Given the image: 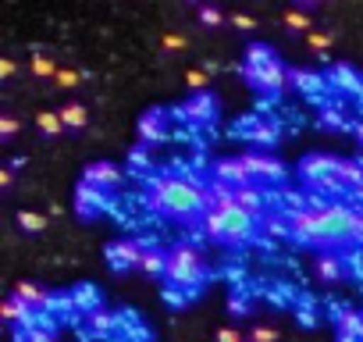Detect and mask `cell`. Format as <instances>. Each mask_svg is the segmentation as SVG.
Listing matches in <instances>:
<instances>
[{
	"label": "cell",
	"mask_w": 363,
	"mask_h": 342,
	"mask_svg": "<svg viewBox=\"0 0 363 342\" xmlns=\"http://www.w3.org/2000/svg\"><path fill=\"white\" fill-rule=\"evenodd\" d=\"M207 278V267H203V257L193 250V246H174L167 253V285L171 289H189L196 292Z\"/></svg>",
	"instance_id": "277c9868"
},
{
	"label": "cell",
	"mask_w": 363,
	"mask_h": 342,
	"mask_svg": "<svg viewBox=\"0 0 363 342\" xmlns=\"http://www.w3.org/2000/svg\"><path fill=\"white\" fill-rule=\"evenodd\" d=\"M242 164H246V171H250V179L278 182V179L285 175V167H281L274 157H267V153H242Z\"/></svg>",
	"instance_id": "30bf717a"
},
{
	"label": "cell",
	"mask_w": 363,
	"mask_h": 342,
	"mask_svg": "<svg viewBox=\"0 0 363 342\" xmlns=\"http://www.w3.org/2000/svg\"><path fill=\"white\" fill-rule=\"evenodd\" d=\"M253 214L250 211H242V207H235V211H228V214H221V211H203V218H200V225H203V232L211 236V239H225V243H242V239H250L253 236Z\"/></svg>",
	"instance_id": "5b68a950"
},
{
	"label": "cell",
	"mask_w": 363,
	"mask_h": 342,
	"mask_svg": "<svg viewBox=\"0 0 363 342\" xmlns=\"http://www.w3.org/2000/svg\"><path fill=\"white\" fill-rule=\"evenodd\" d=\"M274 338H278V331L271 324H253V331H250V342H274Z\"/></svg>",
	"instance_id": "d6a6232c"
},
{
	"label": "cell",
	"mask_w": 363,
	"mask_h": 342,
	"mask_svg": "<svg viewBox=\"0 0 363 342\" xmlns=\"http://www.w3.org/2000/svg\"><path fill=\"white\" fill-rule=\"evenodd\" d=\"M214 182H221V186H228V189H246V186H253L242 157H225V160H218V164H214Z\"/></svg>",
	"instance_id": "52a82bcc"
},
{
	"label": "cell",
	"mask_w": 363,
	"mask_h": 342,
	"mask_svg": "<svg viewBox=\"0 0 363 342\" xmlns=\"http://www.w3.org/2000/svg\"><path fill=\"white\" fill-rule=\"evenodd\" d=\"M54 82H57V89H75L79 86V72L75 68H57Z\"/></svg>",
	"instance_id": "f546056e"
},
{
	"label": "cell",
	"mask_w": 363,
	"mask_h": 342,
	"mask_svg": "<svg viewBox=\"0 0 363 342\" xmlns=\"http://www.w3.org/2000/svg\"><path fill=\"white\" fill-rule=\"evenodd\" d=\"M299 171H303V179L310 186H317V189H342L345 186L342 182V160L331 157V153H310V157H303Z\"/></svg>",
	"instance_id": "8992f818"
},
{
	"label": "cell",
	"mask_w": 363,
	"mask_h": 342,
	"mask_svg": "<svg viewBox=\"0 0 363 342\" xmlns=\"http://www.w3.org/2000/svg\"><path fill=\"white\" fill-rule=\"evenodd\" d=\"M139 136H143V143H160L164 139V111H146L143 118H139Z\"/></svg>",
	"instance_id": "5bb4252c"
},
{
	"label": "cell",
	"mask_w": 363,
	"mask_h": 342,
	"mask_svg": "<svg viewBox=\"0 0 363 342\" xmlns=\"http://www.w3.org/2000/svg\"><path fill=\"white\" fill-rule=\"evenodd\" d=\"M104 207H107V193L96 189V186H89V182H79V189H75V211H79V218H96Z\"/></svg>",
	"instance_id": "8fae6325"
},
{
	"label": "cell",
	"mask_w": 363,
	"mask_h": 342,
	"mask_svg": "<svg viewBox=\"0 0 363 342\" xmlns=\"http://www.w3.org/2000/svg\"><path fill=\"white\" fill-rule=\"evenodd\" d=\"M146 275H167V253L160 250H143V264H139Z\"/></svg>",
	"instance_id": "7402d4cb"
},
{
	"label": "cell",
	"mask_w": 363,
	"mask_h": 342,
	"mask_svg": "<svg viewBox=\"0 0 363 342\" xmlns=\"http://www.w3.org/2000/svg\"><path fill=\"white\" fill-rule=\"evenodd\" d=\"M338 342H363V338H356V335H338Z\"/></svg>",
	"instance_id": "7bdbcfd3"
},
{
	"label": "cell",
	"mask_w": 363,
	"mask_h": 342,
	"mask_svg": "<svg viewBox=\"0 0 363 342\" xmlns=\"http://www.w3.org/2000/svg\"><path fill=\"white\" fill-rule=\"evenodd\" d=\"M356 197H359V207H363V186H359V189H356Z\"/></svg>",
	"instance_id": "f6af8a7d"
},
{
	"label": "cell",
	"mask_w": 363,
	"mask_h": 342,
	"mask_svg": "<svg viewBox=\"0 0 363 342\" xmlns=\"http://www.w3.org/2000/svg\"><path fill=\"white\" fill-rule=\"evenodd\" d=\"M317 271H320V278L335 282V278H342L345 264H342V257H338V253H320V257H317Z\"/></svg>",
	"instance_id": "ffe728a7"
},
{
	"label": "cell",
	"mask_w": 363,
	"mask_h": 342,
	"mask_svg": "<svg viewBox=\"0 0 363 342\" xmlns=\"http://www.w3.org/2000/svg\"><path fill=\"white\" fill-rule=\"evenodd\" d=\"M342 182L352 186V189L363 186V164L359 160H342Z\"/></svg>",
	"instance_id": "d4e9b609"
},
{
	"label": "cell",
	"mask_w": 363,
	"mask_h": 342,
	"mask_svg": "<svg viewBox=\"0 0 363 342\" xmlns=\"http://www.w3.org/2000/svg\"><path fill=\"white\" fill-rule=\"evenodd\" d=\"M4 321H11V324H22V328L29 331V328H36V324H40V314H36V307L22 303V299L11 292V299L4 303Z\"/></svg>",
	"instance_id": "7c38bea8"
},
{
	"label": "cell",
	"mask_w": 363,
	"mask_h": 342,
	"mask_svg": "<svg viewBox=\"0 0 363 342\" xmlns=\"http://www.w3.org/2000/svg\"><path fill=\"white\" fill-rule=\"evenodd\" d=\"M356 136H359V139H363V121H359V125H356Z\"/></svg>",
	"instance_id": "ee69618b"
},
{
	"label": "cell",
	"mask_w": 363,
	"mask_h": 342,
	"mask_svg": "<svg viewBox=\"0 0 363 342\" xmlns=\"http://www.w3.org/2000/svg\"><path fill=\"white\" fill-rule=\"evenodd\" d=\"M15 296H18L22 303H29V307H47V303H50V296H47L36 282H18V285H15Z\"/></svg>",
	"instance_id": "ac0fdd59"
},
{
	"label": "cell",
	"mask_w": 363,
	"mask_h": 342,
	"mask_svg": "<svg viewBox=\"0 0 363 342\" xmlns=\"http://www.w3.org/2000/svg\"><path fill=\"white\" fill-rule=\"evenodd\" d=\"M200 22L211 26V29H218V26L225 22V11H221L218 4H200Z\"/></svg>",
	"instance_id": "83f0119b"
},
{
	"label": "cell",
	"mask_w": 363,
	"mask_h": 342,
	"mask_svg": "<svg viewBox=\"0 0 363 342\" xmlns=\"http://www.w3.org/2000/svg\"><path fill=\"white\" fill-rule=\"evenodd\" d=\"M22 342H50V335H47L43 328H29V331L22 335Z\"/></svg>",
	"instance_id": "8d00e7d4"
},
{
	"label": "cell",
	"mask_w": 363,
	"mask_h": 342,
	"mask_svg": "<svg viewBox=\"0 0 363 342\" xmlns=\"http://www.w3.org/2000/svg\"><path fill=\"white\" fill-rule=\"evenodd\" d=\"M36 125H40L43 136H61V128H65L61 111H40V114H36Z\"/></svg>",
	"instance_id": "cb8c5ba5"
},
{
	"label": "cell",
	"mask_w": 363,
	"mask_h": 342,
	"mask_svg": "<svg viewBox=\"0 0 363 342\" xmlns=\"http://www.w3.org/2000/svg\"><path fill=\"white\" fill-rule=\"evenodd\" d=\"M160 43H164V50H174V54H178V50H186V36H178V33H167Z\"/></svg>",
	"instance_id": "d590c367"
},
{
	"label": "cell",
	"mask_w": 363,
	"mask_h": 342,
	"mask_svg": "<svg viewBox=\"0 0 363 342\" xmlns=\"http://www.w3.org/2000/svg\"><path fill=\"white\" fill-rule=\"evenodd\" d=\"M107 264L111 271H128V267H139L143 264V246L135 239H118L107 246Z\"/></svg>",
	"instance_id": "ba28073f"
},
{
	"label": "cell",
	"mask_w": 363,
	"mask_h": 342,
	"mask_svg": "<svg viewBox=\"0 0 363 342\" xmlns=\"http://www.w3.org/2000/svg\"><path fill=\"white\" fill-rule=\"evenodd\" d=\"M228 22L235 26V29H242V33H250V29H257V22L246 15V11H235V15H228Z\"/></svg>",
	"instance_id": "e575fe53"
},
{
	"label": "cell",
	"mask_w": 363,
	"mask_h": 342,
	"mask_svg": "<svg viewBox=\"0 0 363 342\" xmlns=\"http://www.w3.org/2000/svg\"><path fill=\"white\" fill-rule=\"evenodd\" d=\"M61 121H65V128H86V121H89L86 104H79V100L65 104V107H61Z\"/></svg>",
	"instance_id": "e0dca14e"
},
{
	"label": "cell",
	"mask_w": 363,
	"mask_h": 342,
	"mask_svg": "<svg viewBox=\"0 0 363 342\" xmlns=\"http://www.w3.org/2000/svg\"><path fill=\"white\" fill-rule=\"evenodd\" d=\"M18 132V118L15 114H0V139H11Z\"/></svg>",
	"instance_id": "836d02e7"
},
{
	"label": "cell",
	"mask_w": 363,
	"mask_h": 342,
	"mask_svg": "<svg viewBox=\"0 0 363 342\" xmlns=\"http://www.w3.org/2000/svg\"><path fill=\"white\" fill-rule=\"evenodd\" d=\"M132 164H146V146H135L132 150Z\"/></svg>",
	"instance_id": "60d3db41"
},
{
	"label": "cell",
	"mask_w": 363,
	"mask_h": 342,
	"mask_svg": "<svg viewBox=\"0 0 363 342\" xmlns=\"http://www.w3.org/2000/svg\"><path fill=\"white\" fill-rule=\"evenodd\" d=\"M0 75H4V79L15 75V61H11V57H0Z\"/></svg>",
	"instance_id": "f35d334b"
},
{
	"label": "cell",
	"mask_w": 363,
	"mask_h": 342,
	"mask_svg": "<svg viewBox=\"0 0 363 342\" xmlns=\"http://www.w3.org/2000/svg\"><path fill=\"white\" fill-rule=\"evenodd\" d=\"M218 342H242V335H239L235 328H221V331H218Z\"/></svg>",
	"instance_id": "74e56055"
},
{
	"label": "cell",
	"mask_w": 363,
	"mask_h": 342,
	"mask_svg": "<svg viewBox=\"0 0 363 342\" xmlns=\"http://www.w3.org/2000/svg\"><path fill=\"white\" fill-rule=\"evenodd\" d=\"M242 75L250 79V86L264 89V93H274L285 86L289 72L281 68L278 54L267 47V43H250L246 47V61H242Z\"/></svg>",
	"instance_id": "3957f363"
},
{
	"label": "cell",
	"mask_w": 363,
	"mask_h": 342,
	"mask_svg": "<svg viewBox=\"0 0 363 342\" xmlns=\"http://www.w3.org/2000/svg\"><path fill=\"white\" fill-rule=\"evenodd\" d=\"M310 11H313V4H310V0H303V4L289 8V11L281 15L285 29H292V33H306V29H310Z\"/></svg>",
	"instance_id": "2e32d148"
},
{
	"label": "cell",
	"mask_w": 363,
	"mask_h": 342,
	"mask_svg": "<svg viewBox=\"0 0 363 342\" xmlns=\"http://www.w3.org/2000/svg\"><path fill=\"white\" fill-rule=\"evenodd\" d=\"M82 182L96 186V189H118L121 186V167L111 164V160H96V164H86L82 167Z\"/></svg>",
	"instance_id": "9c48e42d"
},
{
	"label": "cell",
	"mask_w": 363,
	"mask_h": 342,
	"mask_svg": "<svg viewBox=\"0 0 363 342\" xmlns=\"http://www.w3.org/2000/svg\"><path fill=\"white\" fill-rule=\"evenodd\" d=\"M289 82H292L296 89H303V93H313V89L320 86V75H313V72H306V68H292V72H289Z\"/></svg>",
	"instance_id": "603a6c76"
},
{
	"label": "cell",
	"mask_w": 363,
	"mask_h": 342,
	"mask_svg": "<svg viewBox=\"0 0 363 342\" xmlns=\"http://www.w3.org/2000/svg\"><path fill=\"white\" fill-rule=\"evenodd\" d=\"M306 43H310V50H317V54H324V50L331 47V33H320V29H310V33H306Z\"/></svg>",
	"instance_id": "f1b7e54d"
},
{
	"label": "cell",
	"mask_w": 363,
	"mask_h": 342,
	"mask_svg": "<svg viewBox=\"0 0 363 342\" xmlns=\"http://www.w3.org/2000/svg\"><path fill=\"white\" fill-rule=\"evenodd\" d=\"M335 79H338L345 89H359V79H356V72H352V68H345V65H338V68H335Z\"/></svg>",
	"instance_id": "1f68e13d"
},
{
	"label": "cell",
	"mask_w": 363,
	"mask_h": 342,
	"mask_svg": "<svg viewBox=\"0 0 363 342\" xmlns=\"http://www.w3.org/2000/svg\"><path fill=\"white\" fill-rule=\"evenodd\" d=\"M289 228L296 239L306 243H342L352 239L356 232V211L345 204H328L324 211H303V214H289Z\"/></svg>",
	"instance_id": "6da1fadb"
},
{
	"label": "cell",
	"mask_w": 363,
	"mask_h": 342,
	"mask_svg": "<svg viewBox=\"0 0 363 342\" xmlns=\"http://www.w3.org/2000/svg\"><path fill=\"white\" fill-rule=\"evenodd\" d=\"M324 125H345V121L338 118V111H324Z\"/></svg>",
	"instance_id": "ab89813d"
},
{
	"label": "cell",
	"mask_w": 363,
	"mask_h": 342,
	"mask_svg": "<svg viewBox=\"0 0 363 342\" xmlns=\"http://www.w3.org/2000/svg\"><path fill=\"white\" fill-rule=\"evenodd\" d=\"M18 225H22L26 232H33V236H36V232H43V228H47V218H43V214H36V211H18Z\"/></svg>",
	"instance_id": "484cf974"
},
{
	"label": "cell",
	"mask_w": 363,
	"mask_h": 342,
	"mask_svg": "<svg viewBox=\"0 0 363 342\" xmlns=\"http://www.w3.org/2000/svg\"><path fill=\"white\" fill-rule=\"evenodd\" d=\"M214 111H218V104H214V96L211 93H193V100L182 107V114L186 118H193V121H211L214 118Z\"/></svg>",
	"instance_id": "4fadbf2b"
},
{
	"label": "cell",
	"mask_w": 363,
	"mask_h": 342,
	"mask_svg": "<svg viewBox=\"0 0 363 342\" xmlns=\"http://www.w3.org/2000/svg\"><path fill=\"white\" fill-rule=\"evenodd\" d=\"M186 82H189V89H193V93H207V72L189 68V72H186Z\"/></svg>",
	"instance_id": "4dcf8cb0"
},
{
	"label": "cell",
	"mask_w": 363,
	"mask_h": 342,
	"mask_svg": "<svg viewBox=\"0 0 363 342\" xmlns=\"http://www.w3.org/2000/svg\"><path fill=\"white\" fill-rule=\"evenodd\" d=\"M33 75H40V79H54V75H57V65H54V57H47V54H36V57H33Z\"/></svg>",
	"instance_id": "4316f807"
},
{
	"label": "cell",
	"mask_w": 363,
	"mask_h": 342,
	"mask_svg": "<svg viewBox=\"0 0 363 342\" xmlns=\"http://www.w3.org/2000/svg\"><path fill=\"white\" fill-rule=\"evenodd\" d=\"M335 324H338V335H356V338H363V314H359V310L338 307V310H335Z\"/></svg>",
	"instance_id": "9a60e30c"
},
{
	"label": "cell",
	"mask_w": 363,
	"mask_h": 342,
	"mask_svg": "<svg viewBox=\"0 0 363 342\" xmlns=\"http://www.w3.org/2000/svg\"><path fill=\"white\" fill-rule=\"evenodd\" d=\"M153 207L174 214V218H193L207 211V186H200L193 175H157L153 179Z\"/></svg>",
	"instance_id": "7a4b0ae2"
},
{
	"label": "cell",
	"mask_w": 363,
	"mask_h": 342,
	"mask_svg": "<svg viewBox=\"0 0 363 342\" xmlns=\"http://www.w3.org/2000/svg\"><path fill=\"white\" fill-rule=\"evenodd\" d=\"M235 200H239V207H242V211H250L253 218H257V214H260V207H264V193H260L257 186L235 189Z\"/></svg>",
	"instance_id": "d6986e66"
},
{
	"label": "cell",
	"mask_w": 363,
	"mask_h": 342,
	"mask_svg": "<svg viewBox=\"0 0 363 342\" xmlns=\"http://www.w3.org/2000/svg\"><path fill=\"white\" fill-rule=\"evenodd\" d=\"M96 296H93V289H79V303H93Z\"/></svg>",
	"instance_id": "b9f144b4"
},
{
	"label": "cell",
	"mask_w": 363,
	"mask_h": 342,
	"mask_svg": "<svg viewBox=\"0 0 363 342\" xmlns=\"http://www.w3.org/2000/svg\"><path fill=\"white\" fill-rule=\"evenodd\" d=\"M239 128H242L253 143H264V146H267V143H274V128H271L267 121H260V118H257V121H242Z\"/></svg>",
	"instance_id": "44dd1931"
}]
</instances>
